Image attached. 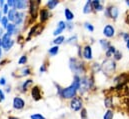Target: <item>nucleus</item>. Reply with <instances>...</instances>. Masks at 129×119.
Masks as SVG:
<instances>
[{
  "mask_svg": "<svg viewBox=\"0 0 129 119\" xmlns=\"http://www.w3.org/2000/svg\"><path fill=\"white\" fill-rule=\"evenodd\" d=\"M80 85H81V78L78 75H75L72 84L66 88L59 90V95L65 99H73L76 97V93L78 89H80Z\"/></svg>",
  "mask_w": 129,
  "mask_h": 119,
  "instance_id": "nucleus-1",
  "label": "nucleus"
},
{
  "mask_svg": "<svg viewBox=\"0 0 129 119\" xmlns=\"http://www.w3.org/2000/svg\"><path fill=\"white\" fill-rule=\"evenodd\" d=\"M70 68L72 71H74L75 73H82L84 72V66L82 62H79L77 59L71 58L70 59Z\"/></svg>",
  "mask_w": 129,
  "mask_h": 119,
  "instance_id": "nucleus-2",
  "label": "nucleus"
},
{
  "mask_svg": "<svg viewBox=\"0 0 129 119\" xmlns=\"http://www.w3.org/2000/svg\"><path fill=\"white\" fill-rule=\"evenodd\" d=\"M0 39H1V47L4 48L5 50H9L14 44V41L10 38V35L7 33L4 34Z\"/></svg>",
  "mask_w": 129,
  "mask_h": 119,
  "instance_id": "nucleus-3",
  "label": "nucleus"
},
{
  "mask_svg": "<svg viewBox=\"0 0 129 119\" xmlns=\"http://www.w3.org/2000/svg\"><path fill=\"white\" fill-rule=\"evenodd\" d=\"M116 68V64L113 60H110V59H107L106 61L103 62V65H102V69L104 72L106 73H112Z\"/></svg>",
  "mask_w": 129,
  "mask_h": 119,
  "instance_id": "nucleus-4",
  "label": "nucleus"
},
{
  "mask_svg": "<svg viewBox=\"0 0 129 119\" xmlns=\"http://www.w3.org/2000/svg\"><path fill=\"white\" fill-rule=\"evenodd\" d=\"M70 107L73 111H79L82 108V100L79 97H75L70 102Z\"/></svg>",
  "mask_w": 129,
  "mask_h": 119,
  "instance_id": "nucleus-5",
  "label": "nucleus"
},
{
  "mask_svg": "<svg viewBox=\"0 0 129 119\" xmlns=\"http://www.w3.org/2000/svg\"><path fill=\"white\" fill-rule=\"evenodd\" d=\"M118 14H119V11L118 9L115 7V6H110L106 9V12H105V15L112 18V19H117L118 17Z\"/></svg>",
  "mask_w": 129,
  "mask_h": 119,
  "instance_id": "nucleus-6",
  "label": "nucleus"
},
{
  "mask_svg": "<svg viewBox=\"0 0 129 119\" xmlns=\"http://www.w3.org/2000/svg\"><path fill=\"white\" fill-rule=\"evenodd\" d=\"M40 4V1H30L29 2V8H30V14L33 19L36 18L37 16V8Z\"/></svg>",
  "mask_w": 129,
  "mask_h": 119,
  "instance_id": "nucleus-7",
  "label": "nucleus"
},
{
  "mask_svg": "<svg viewBox=\"0 0 129 119\" xmlns=\"http://www.w3.org/2000/svg\"><path fill=\"white\" fill-rule=\"evenodd\" d=\"M24 106H25V102H24V100H23L22 98H20V97H15V98L13 99V108H14V109L19 110V109H22Z\"/></svg>",
  "mask_w": 129,
  "mask_h": 119,
  "instance_id": "nucleus-8",
  "label": "nucleus"
},
{
  "mask_svg": "<svg viewBox=\"0 0 129 119\" xmlns=\"http://www.w3.org/2000/svg\"><path fill=\"white\" fill-rule=\"evenodd\" d=\"M103 34H104L106 37L111 38V37H113L114 34H115V29H114V27H113L112 25L107 24V25L103 28Z\"/></svg>",
  "mask_w": 129,
  "mask_h": 119,
  "instance_id": "nucleus-9",
  "label": "nucleus"
},
{
  "mask_svg": "<svg viewBox=\"0 0 129 119\" xmlns=\"http://www.w3.org/2000/svg\"><path fill=\"white\" fill-rule=\"evenodd\" d=\"M66 27H67V24L65 23L64 21H59V23H58V25H57V28L54 30V32H53V35H55V36L60 35V34L65 30Z\"/></svg>",
  "mask_w": 129,
  "mask_h": 119,
  "instance_id": "nucleus-10",
  "label": "nucleus"
},
{
  "mask_svg": "<svg viewBox=\"0 0 129 119\" xmlns=\"http://www.w3.org/2000/svg\"><path fill=\"white\" fill-rule=\"evenodd\" d=\"M92 49H91V46H89V45H87V46H85L84 47V49H83V57L85 58V59H92Z\"/></svg>",
  "mask_w": 129,
  "mask_h": 119,
  "instance_id": "nucleus-11",
  "label": "nucleus"
},
{
  "mask_svg": "<svg viewBox=\"0 0 129 119\" xmlns=\"http://www.w3.org/2000/svg\"><path fill=\"white\" fill-rule=\"evenodd\" d=\"M28 3L27 1H24V0H15V6L14 8L15 9H25L27 7Z\"/></svg>",
  "mask_w": 129,
  "mask_h": 119,
  "instance_id": "nucleus-12",
  "label": "nucleus"
},
{
  "mask_svg": "<svg viewBox=\"0 0 129 119\" xmlns=\"http://www.w3.org/2000/svg\"><path fill=\"white\" fill-rule=\"evenodd\" d=\"M49 19V11L47 9H42L40 11V21L43 23Z\"/></svg>",
  "mask_w": 129,
  "mask_h": 119,
  "instance_id": "nucleus-13",
  "label": "nucleus"
},
{
  "mask_svg": "<svg viewBox=\"0 0 129 119\" xmlns=\"http://www.w3.org/2000/svg\"><path fill=\"white\" fill-rule=\"evenodd\" d=\"M31 94H32V97L35 100H39L41 98V93H40V89L38 86H34L31 90Z\"/></svg>",
  "mask_w": 129,
  "mask_h": 119,
  "instance_id": "nucleus-14",
  "label": "nucleus"
},
{
  "mask_svg": "<svg viewBox=\"0 0 129 119\" xmlns=\"http://www.w3.org/2000/svg\"><path fill=\"white\" fill-rule=\"evenodd\" d=\"M23 17H24V14L22 12H16V16H15V20H14V23L15 25H19L21 24V22L23 21Z\"/></svg>",
  "mask_w": 129,
  "mask_h": 119,
  "instance_id": "nucleus-15",
  "label": "nucleus"
},
{
  "mask_svg": "<svg viewBox=\"0 0 129 119\" xmlns=\"http://www.w3.org/2000/svg\"><path fill=\"white\" fill-rule=\"evenodd\" d=\"M92 9H93V6H92V1H87V2H86V4L84 5L83 12H84L85 14H88V13H90V12L92 11Z\"/></svg>",
  "mask_w": 129,
  "mask_h": 119,
  "instance_id": "nucleus-16",
  "label": "nucleus"
},
{
  "mask_svg": "<svg viewBox=\"0 0 129 119\" xmlns=\"http://www.w3.org/2000/svg\"><path fill=\"white\" fill-rule=\"evenodd\" d=\"M16 12H17V10H16L15 8L10 9L9 12H8V14H7V18H8V20L14 22V20H15V16H16Z\"/></svg>",
  "mask_w": 129,
  "mask_h": 119,
  "instance_id": "nucleus-17",
  "label": "nucleus"
},
{
  "mask_svg": "<svg viewBox=\"0 0 129 119\" xmlns=\"http://www.w3.org/2000/svg\"><path fill=\"white\" fill-rule=\"evenodd\" d=\"M64 14H65L66 19H67L68 21H71V20L74 18V14H73V12H72L70 9H68V8H65Z\"/></svg>",
  "mask_w": 129,
  "mask_h": 119,
  "instance_id": "nucleus-18",
  "label": "nucleus"
},
{
  "mask_svg": "<svg viewBox=\"0 0 129 119\" xmlns=\"http://www.w3.org/2000/svg\"><path fill=\"white\" fill-rule=\"evenodd\" d=\"M92 6H93V9L98 10V11H100V10L103 9V5L101 4V2L99 0H93L92 1Z\"/></svg>",
  "mask_w": 129,
  "mask_h": 119,
  "instance_id": "nucleus-19",
  "label": "nucleus"
},
{
  "mask_svg": "<svg viewBox=\"0 0 129 119\" xmlns=\"http://www.w3.org/2000/svg\"><path fill=\"white\" fill-rule=\"evenodd\" d=\"M115 52H116L115 47H114V46H110V47L106 50V53H105V54H106V57H108V58H109V57H111L112 55H114V54H115Z\"/></svg>",
  "mask_w": 129,
  "mask_h": 119,
  "instance_id": "nucleus-20",
  "label": "nucleus"
},
{
  "mask_svg": "<svg viewBox=\"0 0 129 119\" xmlns=\"http://www.w3.org/2000/svg\"><path fill=\"white\" fill-rule=\"evenodd\" d=\"M58 3H59V2H58L57 0H49V1L47 2V6H48L49 10H52V9L55 8V6L58 5Z\"/></svg>",
  "mask_w": 129,
  "mask_h": 119,
  "instance_id": "nucleus-21",
  "label": "nucleus"
},
{
  "mask_svg": "<svg viewBox=\"0 0 129 119\" xmlns=\"http://www.w3.org/2000/svg\"><path fill=\"white\" fill-rule=\"evenodd\" d=\"M16 29V25L13 24V23H9L8 26H7V34H9L10 36L14 33V31Z\"/></svg>",
  "mask_w": 129,
  "mask_h": 119,
  "instance_id": "nucleus-22",
  "label": "nucleus"
},
{
  "mask_svg": "<svg viewBox=\"0 0 129 119\" xmlns=\"http://www.w3.org/2000/svg\"><path fill=\"white\" fill-rule=\"evenodd\" d=\"M58 51H59V47H58L57 45H55V46L51 47V48L48 50V52H49V54H50L51 56H55V55H57Z\"/></svg>",
  "mask_w": 129,
  "mask_h": 119,
  "instance_id": "nucleus-23",
  "label": "nucleus"
},
{
  "mask_svg": "<svg viewBox=\"0 0 129 119\" xmlns=\"http://www.w3.org/2000/svg\"><path fill=\"white\" fill-rule=\"evenodd\" d=\"M100 44H101V46H102V48L104 49V50H107L111 45H110V43H109V41H107V40H104V39H101L100 41Z\"/></svg>",
  "mask_w": 129,
  "mask_h": 119,
  "instance_id": "nucleus-24",
  "label": "nucleus"
},
{
  "mask_svg": "<svg viewBox=\"0 0 129 119\" xmlns=\"http://www.w3.org/2000/svg\"><path fill=\"white\" fill-rule=\"evenodd\" d=\"M65 40L64 36H62V35H60V36H57L54 40H53V43L55 44V45H59V44H61V43H63V41Z\"/></svg>",
  "mask_w": 129,
  "mask_h": 119,
  "instance_id": "nucleus-25",
  "label": "nucleus"
},
{
  "mask_svg": "<svg viewBox=\"0 0 129 119\" xmlns=\"http://www.w3.org/2000/svg\"><path fill=\"white\" fill-rule=\"evenodd\" d=\"M113 116H114V113L113 111L111 110H107L103 116V119H113Z\"/></svg>",
  "mask_w": 129,
  "mask_h": 119,
  "instance_id": "nucleus-26",
  "label": "nucleus"
},
{
  "mask_svg": "<svg viewBox=\"0 0 129 119\" xmlns=\"http://www.w3.org/2000/svg\"><path fill=\"white\" fill-rule=\"evenodd\" d=\"M33 84V81L31 79H28V80H26L24 83H23V85H22V89L24 90V91H26L27 88L30 86V85H32Z\"/></svg>",
  "mask_w": 129,
  "mask_h": 119,
  "instance_id": "nucleus-27",
  "label": "nucleus"
},
{
  "mask_svg": "<svg viewBox=\"0 0 129 119\" xmlns=\"http://www.w3.org/2000/svg\"><path fill=\"white\" fill-rule=\"evenodd\" d=\"M8 21H9V20H8V18H7V16H3L0 22H1V24H2V26H3V27H5V28H7V26H8V24H9V23H8Z\"/></svg>",
  "mask_w": 129,
  "mask_h": 119,
  "instance_id": "nucleus-28",
  "label": "nucleus"
},
{
  "mask_svg": "<svg viewBox=\"0 0 129 119\" xmlns=\"http://www.w3.org/2000/svg\"><path fill=\"white\" fill-rule=\"evenodd\" d=\"M104 105L106 106V107H110V106H112V98L111 97H107V98H105V100H104Z\"/></svg>",
  "mask_w": 129,
  "mask_h": 119,
  "instance_id": "nucleus-29",
  "label": "nucleus"
},
{
  "mask_svg": "<svg viewBox=\"0 0 129 119\" xmlns=\"http://www.w3.org/2000/svg\"><path fill=\"white\" fill-rule=\"evenodd\" d=\"M30 118L31 119H46L43 115H41V114H39V113H36V114H33L30 116Z\"/></svg>",
  "mask_w": 129,
  "mask_h": 119,
  "instance_id": "nucleus-30",
  "label": "nucleus"
},
{
  "mask_svg": "<svg viewBox=\"0 0 129 119\" xmlns=\"http://www.w3.org/2000/svg\"><path fill=\"white\" fill-rule=\"evenodd\" d=\"M114 58L115 60H119L122 58V53L120 52V51H117L116 50V52H115V54H114Z\"/></svg>",
  "mask_w": 129,
  "mask_h": 119,
  "instance_id": "nucleus-31",
  "label": "nucleus"
},
{
  "mask_svg": "<svg viewBox=\"0 0 129 119\" xmlns=\"http://www.w3.org/2000/svg\"><path fill=\"white\" fill-rule=\"evenodd\" d=\"M84 26H85V28H86V29L89 30V31H91V32H92V31H94V27H93L90 23H85V24H84Z\"/></svg>",
  "mask_w": 129,
  "mask_h": 119,
  "instance_id": "nucleus-32",
  "label": "nucleus"
},
{
  "mask_svg": "<svg viewBox=\"0 0 129 119\" xmlns=\"http://www.w3.org/2000/svg\"><path fill=\"white\" fill-rule=\"evenodd\" d=\"M26 61H27V57H26V56H21L20 59L18 60V63H19V64H24Z\"/></svg>",
  "mask_w": 129,
  "mask_h": 119,
  "instance_id": "nucleus-33",
  "label": "nucleus"
},
{
  "mask_svg": "<svg viewBox=\"0 0 129 119\" xmlns=\"http://www.w3.org/2000/svg\"><path fill=\"white\" fill-rule=\"evenodd\" d=\"M7 5H8L9 7L14 8V6H15V0H8V1H7Z\"/></svg>",
  "mask_w": 129,
  "mask_h": 119,
  "instance_id": "nucleus-34",
  "label": "nucleus"
},
{
  "mask_svg": "<svg viewBox=\"0 0 129 119\" xmlns=\"http://www.w3.org/2000/svg\"><path fill=\"white\" fill-rule=\"evenodd\" d=\"M8 8H9V6L7 5V3L6 4H4V6H3V10H2V12L3 13H5V14H8V12H9V10H8Z\"/></svg>",
  "mask_w": 129,
  "mask_h": 119,
  "instance_id": "nucleus-35",
  "label": "nucleus"
},
{
  "mask_svg": "<svg viewBox=\"0 0 129 119\" xmlns=\"http://www.w3.org/2000/svg\"><path fill=\"white\" fill-rule=\"evenodd\" d=\"M93 68H94V71L96 72V71H99V70L101 69V66H100L99 64L95 63V64H93Z\"/></svg>",
  "mask_w": 129,
  "mask_h": 119,
  "instance_id": "nucleus-36",
  "label": "nucleus"
},
{
  "mask_svg": "<svg viewBox=\"0 0 129 119\" xmlns=\"http://www.w3.org/2000/svg\"><path fill=\"white\" fill-rule=\"evenodd\" d=\"M5 99V95H4V92L0 89V102H2L3 100Z\"/></svg>",
  "mask_w": 129,
  "mask_h": 119,
  "instance_id": "nucleus-37",
  "label": "nucleus"
},
{
  "mask_svg": "<svg viewBox=\"0 0 129 119\" xmlns=\"http://www.w3.org/2000/svg\"><path fill=\"white\" fill-rule=\"evenodd\" d=\"M123 39H124V41L125 42H127L129 40V33H124L123 34Z\"/></svg>",
  "mask_w": 129,
  "mask_h": 119,
  "instance_id": "nucleus-38",
  "label": "nucleus"
},
{
  "mask_svg": "<svg viewBox=\"0 0 129 119\" xmlns=\"http://www.w3.org/2000/svg\"><path fill=\"white\" fill-rule=\"evenodd\" d=\"M6 84V79L4 77L0 78V85H5Z\"/></svg>",
  "mask_w": 129,
  "mask_h": 119,
  "instance_id": "nucleus-39",
  "label": "nucleus"
},
{
  "mask_svg": "<svg viewBox=\"0 0 129 119\" xmlns=\"http://www.w3.org/2000/svg\"><path fill=\"white\" fill-rule=\"evenodd\" d=\"M81 117H82V119H86V110H85V109H82Z\"/></svg>",
  "mask_w": 129,
  "mask_h": 119,
  "instance_id": "nucleus-40",
  "label": "nucleus"
},
{
  "mask_svg": "<svg viewBox=\"0 0 129 119\" xmlns=\"http://www.w3.org/2000/svg\"><path fill=\"white\" fill-rule=\"evenodd\" d=\"M44 71H45V66L42 65V66L40 67V72H44Z\"/></svg>",
  "mask_w": 129,
  "mask_h": 119,
  "instance_id": "nucleus-41",
  "label": "nucleus"
},
{
  "mask_svg": "<svg viewBox=\"0 0 129 119\" xmlns=\"http://www.w3.org/2000/svg\"><path fill=\"white\" fill-rule=\"evenodd\" d=\"M3 6H4V2H3V0H0V7L3 8Z\"/></svg>",
  "mask_w": 129,
  "mask_h": 119,
  "instance_id": "nucleus-42",
  "label": "nucleus"
},
{
  "mask_svg": "<svg viewBox=\"0 0 129 119\" xmlns=\"http://www.w3.org/2000/svg\"><path fill=\"white\" fill-rule=\"evenodd\" d=\"M8 119H18V118H17V117H13V116H10V117H9Z\"/></svg>",
  "mask_w": 129,
  "mask_h": 119,
  "instance_id": "nucleus-43",
  "label": "nucleus"
},
{
  "mask_svg": "<svg viewBox=\"0 0 129 119\" xmlns=\"http://www.w3.org/2000/svg\"><path fill=\"white\" fill-rule=\"evenodd\" d=\"M126 46H127V48H128V50H129V40L126 42Z\"/></svg>",
  "mask_w": 129,
  "mask_h": 119,
  "instance_id": "nucleus-44",
  "label": "nucleus"
},
{
  "mask_svg": "<svg viewBox=\"0 0 129 119\" xmlns=\"http://www.w3.org/2000/svg\"><path fill=\"white\" fill-rule=\"evenodd\" d=\"M1 55H2V50H1V47H0V58H1Z\"/></svg>",
  "mask_w": 129,
  "mask_h": 119,
  "instance_id": "nucleus-45",
  "label": "nucleus"
},
{
  "mask_svg": "<svg viewBox=\"0 0 129 119\" xmlns=\"http://www.w3.org/2000/svg\"><path fill=\"white\" fill-rule=\"evenodd\" d=\"M126 4H127V5H129V1H126Z\"/></svg>",
  "mask_w": 129,
  "mask_h": 119,
  "instance_id": "nucleus-46",
  "label": "nucleus"
}]
</instances>
